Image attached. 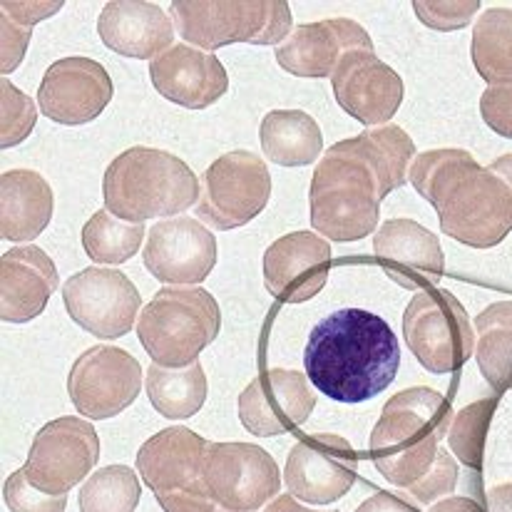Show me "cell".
<instances>
[{
    "instance_id": "obj_1",
    "label": "cell",
    "mask_w": 512,
    "mask_h": 512,
    "mask_svg": "<svg viewBox=\"0 0 512 512\" xmlns=\"http://www.w3.org/2000/svg\"><path fill=\"white\" fill-rule=\"evenodd\" d=\"M304 366L309 381L331 401L363 403L396 381L401 346L381 316L339 309L311 329Z\"/></svg>"
},
{
    "instance_id": "obj_2",
    "label": "cell",
    "mask_w": 512,
    "mask_h": 512,
    "mask_svg": "<svg viewBox=\"0 0 512 512\" xmlns=\"http://www.w3.org/2000/svg\"><path fill=\"white\" fill-rule=\"evenodd\" d=\"M388 194L391 187L358 137L336 142L311 177V224L331 242H358L376 232L381 202Z\"/></svg>"
},
{
    "instance_id": "obj_3",
    "label": "cell",
    "mask_w": 512,
    "mask_h": 512,
    "mask_svg": "<svg viewBox=\"0 0 512 512\" xmlns=\"http://www.w3.org/2000/svg\"><path fill=\"white\" fill-rule=\"evenodd\" d=\"M453 408L438 391L408 388L383 406L381 421L371 433V458L381 475L411 493L430 473L448 438Z\"/></svg>"
},
{
    "instance_id": "obj_4",
    "label": "cell",
    "mask_w": 512,
    "mask_h": 512,
    "mask_svg": "<svg viewBox=\"0 0 512 512\" xmlns=\"http://www.w3.org/2000/svg\"><path fill=\"white\" fill-rule=\"evenodd\" d=\"M105 209L125 222L177 217L199 202V179L172 152L130 147L110 162L102 179Z\"/></svg>"
},
{
    "instance_id": "obj_5",
    "label": "cell",
    "mask_w": 512,
    "mask_h": 512,
    "mask_svg": "<svg viewBox=\"0 0 512 512\" xmlns=\"http://www.w3.org/2000/svg\"><path fill=\"white\" fill-rule=\"evenodd\" d=\"M222 311L217 299L199 286H167L157 291L137 319V336L152 363L182 368L219 336Z\"/></svg>"
},
{
    "instance_id": "obj_6",
    "label": "cell",
    "mask_w": 512,
    "mask_h": 512,
    "mask_svg": "<svg viewBox=\"0 0 512 512\" xmlns=\"http://www.w3.org/2000/svg\"><path fill=\"white\" fill-rule=\"evenodd\" d=\"M177 33L199 50L232 43L276 45L291 35V8L284 0H174Z\"/></svg>"
},
{
    "instance_id": "obj_7",
    "label": "cell",
    "mask_w": 512,
    "mask_h": 512,
    "mask_svg": "<svg viewBox=\"0 0 512 512\" xmlns=\"http://www.w3.org/2000/svg\"><path fill=\"white\" fill-rule=\"evenodd\" d=\"M433 207L443 234L465 247L490 249L512 232V189L478 162L460 172Z\"/></svg>"
},
{
    "instance_id": "obj_8",
    "label": "cell",
    "mask_w": 512,
    "mask_h": 512,
    "mask_svg": "<svg viewBox=\"0 0 512 512\" xmlns=\"http://www.w3.org/2000/svg\"><path fill=\"white\" fill-rule=\"evenodd\" d=\"M403 336L421 366L438 376L460 371L475 353L468 311L445 289L413 296L403 314Z\"/></svg>"
},
{
    "instance_id": "obj_9",
    "label": "cell",
    "mask_w": 512,
    "mask_h": 512,
    "mask_svg": "<svg viewBox=\"0 0 512 512\" xmlns=\"http://www.w3.org/2000/svg\"><path fill=\"white\" fill-rule=\"evenodd\" d=\"M271 197V174L254 152L217 157L199 179L197 217L219 232L244 227L259 217Z\"/></svg>"
},
{
    "instance_id": "obj_10",
    "label": "cell",
    "mask_w": 512,
    "mask_h": 512,
    "mask_svg": "<svg viewBox=\"0 0 512 512\" xmlns=\"http://www.w3.org/2000/svg\"><path fill=\"white\" fill-rule=\"evenodd\" d=\"M202 480L209 495L232 512H256L281 490L276 460L252 443H209Z\"/></svg>"
},
{
    "instance_id": "obj_11",
    "label": "cell",
    "mask_w": 512,
    "mask_h": 512,
    "mask_svg": "<svg viewBox=\"0 0 512 512\" xmlns=\"http://www.w3.org/2000/svg\"><path fill=\"white\" fill-rule=\"evenodd\" d=\"M100 458L95 428L80 418L50 421L35 435L23 470L30 483L48 495H68L83 483Z\"/></svg>"
},
{
    "instance_id": "obj_12",
    "label": "cell",
    "mask_w": 512,
    "mask_h": 512,
    "mask_svg": "<svg viewBox=\"0 0 512 512\" xmlns=\"http://www.w3.org/2000/svg\"><path fill=\"white\" fill-rule=\"evenodd\" d=\"M142 391V366L117 346L87 348L73 363L68 393L80 416L107 421L120 416Z\"/></svg>"
},
{
    "instance_id": "obj_13",
    "label": "cell",
    "mask_w": 512,
    "mask_h": 512,
    "mask_svg": "<svg viewBox=\"0 0 512 512\" xmlns=\"http://www.w3.org/2000/svg\"><path fill=\"white\" fill-rule=\"evenodd\" d=\"M70 319L97 339H120L130 334L140 314L142 296L120 269L90 266L70 276L63 286Z\"/></svg>"
},
{
    "instance_id": "obj_14",
    "label": "cell",
    "mask_w": 512,
    "mask_h": 512,
    "mask_svg": "<svg viewBox=\"0 0 512 512\" xmlns=\"http://www.w3.org/2000/svg\"><path fill=\"white\" fill-rule=\"evenodd\" d=\"M358 478V453L334 433L304 435L286 458L284 483L296 500L329 505L343 498Z\"/></svg>"
},
{
    "instance_id": "obj_15",
    "label": "cell",
    "mask_w": 512,
    "mask_h": 512,
    "mask_svg": "<svg viewBox=\"0 0 512 512\" xmlns=\"http://www.w3.org/2000/svg\"><path fill=\"white\" fill-rule=\"evenodd\" d=\"M316 408L309 378L291 368H266L239 396V421L249 433L271 438L304 426Z\"/></svg>"
},
{
    "instance_id": "obj_16",
    "label": "cell",
    "mask_w": 512,
    "mask_h": 512,
    "mask_svg": "<svg viewBox=\"0 0 512 512\" xmlns=\"http://www.w3.org/2000/svg\"><path fill=\"white\" fill-rule=\"evenodd\" d=\"M217 237L192 217L157 222L147 234L145 266L157 281L199 286L217 266Z\"/></svg>"
},
{
    "instance_id": "obj_17",
    "label": "cell",
    "mask_w": 512,
    "mask_h": 512,
    "mask_svg": "<svg viewBox=\"0 0 512 512\" xmlns=\"http://www.w3.org/2000/svg\"><path fill=\"white\" fill-rule=\"evenodd\" d=\"M110 75L97 60L73 55L48 68L38 87V107L58 125H87L112 100Z\"/></svg>"
},
{
    "instance_id": "obj_18",
    "label": "cell",
    "mask_w": 512,
    "mask_h": 512,
    "mask_svg": "<svg viewBox=\"0 0 512 512\" xmlns=\"http://www.w3.org/2000/svg\"><path fill=\"white\" fill-rule=\"evenodd\" d=\"M336 102L368 127L386 125L403 102V80L373 50H351L341 58L334 78Z\"/></svg>"
},
{
    "instance_id": "obj_19",
    "label": "cell",
    "mask_w": 512,
    "mask_h": 512,
    "mask_svg": "<svg viewBox=\"0 0 512 512\" xmlns=\"http://www.w3.org/2000/svg\"><path fill=\"white\" fill-rule=\"evenodd\" d=\"M331 247L314 232H294L276 239L264 254V286L284 304L314 299L329 281Z\"/></svg>"
},
{
    "instance_id": "obj_20",
    "label": "cell",
    "mask_w": 512,
    "mask_h": 512,
    "mask_svg": "<svg viewBox=\"0 0 512 512\" xmlns=\"http://www.w3.org/2000/svg\"><path fill=\"white\" fill-rule=\"evenodd\" d=\"M351 50H373L366 30L346 18L321 20L299 25L276 45V63L296 78H334L341 58Z\"/></svg>"
},
{
    "instance_id": "obj_21",
    "label": "cell",
    "mask_w": 512,
    "mask_h": 512,
    "mask_svg": "<svg viewBox=\"0 0 512 512\" xmlns=\"http://www.w3.org/2000/svg\"><path fill=\"white\" fill-rule=\"evenodd\" d=\"M373 254L388 279L403 289H430L443 279V247L433 232L413 219H388L373 237Z\"/></svg>"
},
{
    "instance_id": "obj_22",
    "label": "cell",
    "mask_w": 512,
    "mask_h": 512,
    "mask_svg": "<svg viewBox=\"0 0 512 512\" xmlns=\"http://www.w3.org/2000/svg\"><path fill=\"white\" fill-rule=\"evenodd\" d=\"M150 78L165 100L187 110H204L227 92L229 78L224 65L212 53L177 43L150 63Z\"/></svg>"
},
{
    "instance_id": "obj_23",
    "label": "cell",
    "mask_w": 512,
    "mask_h": 512,
    "mask_svg": "<svg viewBox=\"0 0 512 512\" xmlns=\"http://www.w3.org/2000/svg\"><path fill=\"white\" fill-rule=\"evenodd\" d=\"M209 440L189 428H165L152 435L137 453V473L147 488L160 495H172L202 485L204 455Z\"/></svg>"
},
{
    "instance_id": "obj_24",
    "label": "cell",
    "mask_w": 512,
    "mask_h": 512,
    "mask_svg": "<svg viewBox=\"0 0 512 512\" xmlns=\"http://www.w3.org/2000/svg\"><path fill=\"white\" fill-rule=\"evenodd\" d=\"M102 43L122 58L155 60L172 48L174 20L157 3L147 0H115L97 18Z\"/></svg>"
},
{
    "instance_id": "obj_25",
    "label": "cell",
    "mask_w": 512,
    "mask_h": 512,
    "mask_svg": "<svg viewBox=\"0 0 512 512\" xmlns=\"http://www.w3.org/2000/svg\"><path fill=\"white\" fill-rule=\"evenodd\" d=\"M58 289V269L40 247H15L0 259V314L8 324L38 319Z\"/></svg>"
},
{
    "instance_id": "obj_26",
    "label": "cell",
    "mask_w": 512,
    "mask_h": 512,
    "mask_svg": "<svg viewBox=\"0 0 512 512\" xmlns=\"http://www.w3.org/2000/svg\"><path fill=\"white\" fill-rule=\"evenodd\" d=\"M0 222L3 239L30 242L40 237L53 219V189L43 174L10 170L0 179Z\"/></svg>"
},
{
    "instance_id": "obj_27",
    "label": "cell",
    "mask_w": 512,
    "mask_h": 512,
    "mask_svg": "<svg viewBox=\"0 0 512 512\" xmlns=\"http://www.w3.org/2000/svg\"><path fill=\"white\" fill-rule=\"evenodd\" d=\"M261 150L274 165H314L324 150V135L311 115L301 110H274L261 120Z\"/></svg>"
},
{
    "instance_id": "obj_28",
    "label": "cell",
    "mask_w": 512,
    "mask_h": 512,
    "mask_svg": "<svg viewBox=\"0 0 512 512\" xmlns=\"http://www.w3.org/2000/svg\"><path fill=\"white\" fill-rule=\"evenodd\" d=\"M152 408L170 421L197 416L207 401V376L202 363L194 361L182 368H165L152 363L145 376Z\"/></svg>"
},
{
    "instance_id": "obj_29",
    "label": "cell",
    "mask_w": 512,
    "mask_h": 512,
    "mask_svg": "<svg viewBox=\"0 0 512 512\" xmlns=\"http://www.w3.org/2000/svg\"><path fill=\"white\" fill-rule=\"evenodd\" d=\"M475 358L495 393L512 386V301H498L475 319Z\"/></svg>"
},
{
    "instance_id": "obj_30",
    "label": "cell",
    "mask_w": 512,
    "mask_h": 512,
    "mask_svg": "<svg viewBox=\"0 0 512 512\" xmlns=\"http://www.w3.org/2000/svg\"><path fill=\"white\" fill-rule=\"evenodd\" d=\"M470 55L488 85L512 83V10L490 8L475 20Z\"/></svg>"
},
{
    "instance_id": "obj_31",
    "label": "cell",
    "mask_w": 512,
    "mask_h": 512,
    "mask_svg": "<svg viewBox=\"0 0 512 512\" xmlns=\"http://www.w3.org/2000/svg\"><path fill=\"white\" fill-rule=\"evenodd\" d=\"M145 237V224L125 222L107 209H97L83 227L85 254L95 264H125L140 252Z\"/></svg>"
},
{
    "instance_id": "obj_32",
    "label": "cell",
    "mask_w": 512,
    "mask_h": 512,
    "mask_svg": "<svg viewBox=\"0 0 512 512\" xmlns=\"http://www.w3.org/2000/svg\"><path fill=\"white\" fill-rule=\"evenodd\" d=\"M142 498L140 478L127 465H107L80 490V512H135Z\"/></svg>"
},
{
    "instance_id": "obj_33",
    "label": "cell",
    "mask_w": 512,
    "mask_h": 512,
    "mask_svg": "<svg viewBox=\"0 0 512 512\" xmlns=\"http://www.w3.org/2000/svg\"><path fill=\"white\" fill-rule=\"evenodd\" d=\"M500 396L495 393L493 398H483L478 403H470L468 408L453 418L448 428V445L455 453V460L470 468L473 473L483 470V455H485V438H488L490 421L495 416Z\"/></svg>"
},
{
    "instance_id": "obj_34",
    "label": "cell",
    "mask_w": 512,
    "mask_h": 512,
    "mask_svg": "<svg viewBox=\"0 0 512 512\" xmlns=\"http://www.w3.org/2000/svg\"><path fill=\"white\" fill-rule=\"evenodd\" d=\"M0 112H3V120H0V147L8 150V147L20 145L25 137L33 130L35 120H38V105L33 102V97L25 95L23 90H18L8 78L0 80Z\"/></svg>"
},
{
    "instance_id": "obj_35",
    "label": "cell",
    "mask_w": 512,
    "mask_h": 512,
    "mask_svg": "<svg viewBox=\"0 0 512 512\" xmlns=\"http://www.w3.org/2000/svg\"><path fill=\"white\" fill-rule=\"evenodd\" d=\"M3 498L10 512H65V508H68V495L43 493V490L30 483L23 468L8 475Z\"/></svg>"
},
{
    "instance_id": "obj_36",
    "label": "cell",
    "mask_w": 512,
    "mask_h": 512,
    "mask_svg": "<svg viewBox=\"0 0 512 512\" xmlns=\"http://www.w3.org/2000/svg\"><path fill=\"white\" fill-rule=\"evenodd\" d=\"M413 10L423 25L445 33L465 28L480 10V0H418Z\"/></svg>"
},
{
    "instance_id": "obj_37",
    "label": "cell",
    "mask_w": 512,
    "mask_h": 512,
    "mask_svg": "<svg viewBox=\"0 0 512 512\" xmlns=\"http://www.w3.org/2000/svg\"><path fill=\"white\" fill-rule=\"evenodd\" d=\"M458 475L460 470H458V463H455V458L448 453V450L440 448L438 460H435V465L430 468V473L408 495H413L416 503L433 505L438 498L453 493L455 485H458Z\"/></svg>"
},
{
    "instance_id": "obj_38",
    "label": "cell",
    "mask_w": 512,
    "mask_h": 512,
    "mask_svg": "<svg viewBox=\"0 0 512 512\" xmlns=\"http://www.w3.org/2000/svg\"><path fill=\"white\" fill-rule=\"evenodd\" d=\"M480 115L490 130L512 140V83L490 85L480 97Z\"/></svg>"
},
{
    "instance_id": "obj_39",
    "label": "cell",
    "mask_w": 512,
    "mask_h": 512,
    "mask_svg": "<svg viewBox=\"0 0 512 512\" xmlns=\"http://www.w3.org/2000/svg\"><path fill=\"white\" fill-rule=\"evenodd\" d=\"M0 50H3V75H8L10 70L18 68L23 63V55L28 50L30 43V28L15 23L8 15L0 18Z\"/></svg>"
},
{
    "instance_id": "obj_40",
    "label": "cell",
    "mask_w": 512,
    "mask_h": 512,
    "mask_svg": "<svg viewBox=\"0 0 512 512\" xmlns=\"http://www.w3.org/2000/svg\"><path fill=\"white\" fill-rule=\"evenodd\" d=\"M60 8H63L60 0L58 3H38V0H3V3H0L3 15H8L15 23L25 25V28H33L35 23L50 18V15L58 13Z\"/></svg>"
},
{
    "instance_id": "obj_41",
    "label": "cell",
    "mask_w": 512,
    "mask_h": 512,
    "mask_svg": "<svg viewBox=\"0 0 512 512\" xmlns=\"http://www.w3.org/2000/svg\"><path fill=\"white\" fill-rule=\"evenodd\" d=\"M356 512H418L411 503L396 498L391 493H376L366 500Z\"/></svg>"
},
{
    "instance_id": "obj_42",
    "label": "cell",
    "mask_w": 512,
    "mask_h": 512,
    "mask_svg": "<svg viewBox=\"0 0 512 512\" xmlns=\"http://www.w3.org/2000/svg\"><path fill=\"white\" fill-rule=\"evenodd\" d=\"M485 503H488V512H512V483L495 485Z\"/></svg>"
},
{
    "instance_id": "obj_43",
    "label": "cell",
    "mask_w": 512,
    "mask_h": 512,
    "mask_svg": "<svg viewBox=\"0 0 512 512\" xmlns=\"http://www.w3.org/2000/svg\"><path fill=\"white\" fill-rule=\"evenodd\" d=\"M428 512H485V508L470 498H448L435 503Z\"/></svg>"
},
{
    "instance_id": "obj_44",
    "label": "cell",
    "mask_w": 512,
    "mask_h": 512,
    "mask_svg": "<svg viewBox=\"0 0 512 512\" xmlns=\"http://www.w3.org/2000/svg\"><path fill=\"white\" fill-rule=\"evenodd\" d=\"M264 512H319V510L304 508L294 495H276V498L266 505Z\"/></svg>"
},
{
    "instance_id": "obj_45",
    "label": "cell",
    "mask_w": 512,
    "mask_h": 512,
    "mask_svg": "<svg viewBox=\"0 0 512 512\" xmlns=\"http://www.w3.org/2000/svg\"><path fill=\"white\" fill-rule=\"evenodd\" d=\"M490 170H493L498 177L505 179V184L512 189V155H505V157H498V160L490 165Z\"/></svg>"
},
{
    "instance_id": "obj_46",
    "label": "cell",
    "mask_w": 512,
    "mask_h": 512,
    "mask_svg": "<svg viewBox=\"0 0 512 512\" xmlns=\"http://www.w3.org/2000/svg\"><path fill=\"white\" fill-rule=\"evenodd\" d=\"M510 391H512V386H510Z\"/></svg>"
}]
</instances>
